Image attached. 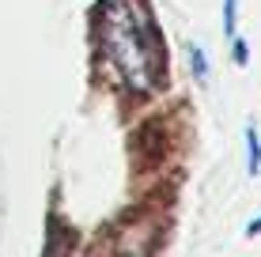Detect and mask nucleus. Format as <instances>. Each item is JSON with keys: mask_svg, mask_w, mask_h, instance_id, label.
Segmentation results:
<instances>
[{"mask_svg": "<svg viewBox=\"0 0 261 257\" xmlns=\"http://www.w3.org/2000/svg\"><path fill=\"white\" fill-rule=\"evenodd\" d=\"M98 65L133 95H148L159 79V38L144 0H102L95 12Z\"/></svg>", "mask_w": 261, "mask_h": 257, "instance_id": "obj_1", "label": "nucleus"}, {"mask_svg": "<svg viewBox=\"0 0 261 257\" xmlns=\"http://www.w3.org/2000/svg\"><path fill=\"white\" fill-rule=\"evenodd\" d=\"M246 152H250V159H246L250 174H257V170H261V140H257V129H254V125L246 129Z\"/></svg>", "mask_w": 261, "mask_h": 257, "instance_id": "obj_2", "label": "nucleus"}, {"mask_svg": "<svg viewBox=\"0 0 261 257\" xmlns=\"http://www.w3.org/2000/svg\"><path fill=\"white\" fill-rule=\"evenodd\" d=\"M190 61H193V76H197V83H208V61H204L201 46H190Z\"/></svg>", "mask_w": 261, "mask_h": 257, "instance_id": "obj_3", "label": "nucleus"}, {"mask_svg": "<svg viewBox=\"0 0 261 257\" xmlns=\"http://www.w3.org/2000/svg\"><path fill=\"white\" fill-rule=\"evenodd\" d=\"M235 4L239 0H223V34L235 42Z\"/></svg>", "mask_w": 261, "mask_h": 257, "instance_id": "obj_4", "label": "nucleus"}, {"mask_svg": "<svg viewBox=\"0 0 261 257\" xmlns=\"http://www.w3.org/2000/svg\"><path fill=\"white\" fill-rule=\"evenodd\" d=\"M235 61H239V65H246V42H235Z\"/></svg>", "mask_w": 261, "mask_h": 257, "instance_id": "obj_5", "label": "nucleus"}, {"mask_svg": "<svg viewBox=\"0 0 261 257\" xmlns=\"http://www.w3.org/2000/svg\"><path fill=\"white\" fill-rule=\"evenodd\" d=\"M246 235H261V219H254V223L246 227Z\"/></svg>", "mask_w": 261, "mask_h": 257, "instance_id": "obj_6", "label": "nucleus"}]
</instances>
